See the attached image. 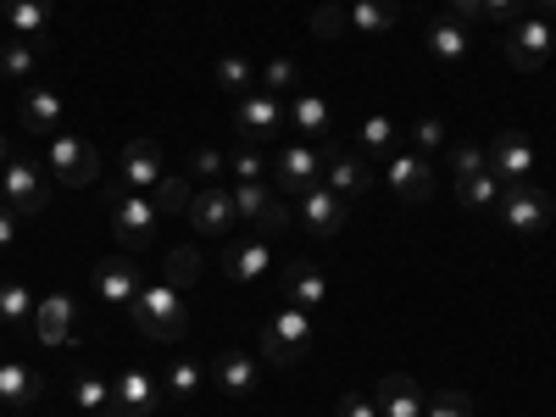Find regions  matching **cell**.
I'll return each mask as SVG.
<instances>
[{"label":"cell","instance_id":"obj_41","mask_svg":"<svg viewBox=\"0 0 556 417\" xmlns=\"http://www.w3.org/2000/svg\"><path fill=\"white\" fill-rule=\"evenodd\" d=\"M445 156H451L456 178H473V173H490V167H484V146H473V139H456V146H445Z\"/></svg>","mask_w":556,"mask_h":417},{"label":"cell","instance_id":"obj_23","mask_svg":"<svg viewBox=\"0 0 556 417\" xmlns=\"http://www.w3.org/2000/svg\"><path fill=\"white\" fill-rule=\"evenodd\" d=\"M73 334V295H45L34 306V340L39 345H67Z\"/></svg>","mask_w":556,"mask_h":417},{"label":"cell","instance_id":"obj_48","mask_svg":"<svg viewBox=\"0 0 556 417\" xmlns=\"http://www.w3.org/2000/svg\"><path fill=\"white\" fill-rule=\"evenodd\" d=\"M190 173H195V178H223V173H228V151H217V146H201V151L190 156Z\"/></svg>","mask_w":556,"mask_h":417},{"label":"cell","instance_id":"obj_10","mask_svg":"<svg viewBox=\"0 0 556 417\" xmlns=\"http://www.w3.org/2000/svg\"><path fill=\"white\" fill-rule=\"evenodd\" d=\"M51 173L67 190H84V184L101 178V151L78 134H51Z\"/></svg>","mask_w":556,"mask_h":417},{"label":"cell","instance_id":"obj_50","mask_svg":"<svg viewBox=\"0 0 556 417\" xmlns=\"http://www.w3.org/2000/svg\"><path fill=\"white\" fill-rule=\"evenodd\" d=\"M12 240H17V212L0 206V251H12Z\"/></svg>","mask_w":556,"mask_h":417},{"label":"cell","instance_id":"obj_43","mask_svg":"<svg viewBox=\"0 0 556 417\" xmlns=\"http://www.w3.org/2000/svg\"><path fill=\"white\" fill-rule=\"evenodd\" d=\"M424 417H473V395H468V390H440V395L424 406Z\"/></svg>","mask_w":556,"mask_h":417},{"label":"cell","instance_id":"obj_49","mask_svg":"<svg viewBox=\"0 0 556 417\" xmlns=\"http://www.w3.org/2000/svg\"><path fill=\"white\" fill-rule=\"evenodd\" d=\"M456 23H484V0H445Z\"/></svg>","mask_w":556,"mask_h":417},{"label":"cell","instance_id":"obj_27","mask_svg":"<svg viewBox=\"0 0 556 417\" xmlns=\"http://www.w3.org/2000/svg\"><path fill=\"white\" fill-rule=\"evenodd\" d=\"M201 267H206V256L195 251V245H173L167 256H162V285L167 290H195V278H201Z\"/></svg>","mask_w":556,"mask_h":417},{"label":"cell","instance_id":"obj_7","mask_svg":"<svg viewBox=\"0 0 556 417\" xmlns=\"http://www.w3.org/2000/svg\"><path fill=\"white\" fill-rule=\"evenodd\" d=\"M495 212H501V223L513 228V235L534 240V235H545V228H551L556 201H551L545 190H534V184H506L501 201H495Z\"/></svg>","mask_w":556,"mask_h":417},{"label":"cell","instance_id":"obj_33","mask_svg":"<svg viewBox=\"0 0 556 417\" xmlns=\"http://www.w3.org/2000/svg\"><path fill=\"white\" fill-rule=\"evenodd\" d=\"M456 201L468 206V212H495V201H501V178H495V173L456 178Z\"/></svg>","mask_w":556,"mask_h":417},{"label":"cell","instance_id":"obj_53","mask_svg":"<svg viewBox=\"0 0 556 417\" xmlns=\"http://www.w3.org/2000/svg\"><path fill=\"white\" fill-rule=\"evenodd\" d=\"M12 162V146H7V134H0V167H7Z\"/></svg>","mask_w":556,"mask_h":417},{"label":"cell","instance_id":"obj_20","mask_svg":"<svg viewBox=\"0 0 556 417\" xmlns=\"http://www.w3.org/2000/svg\"><path fill=\"white\" fill-rule=\"evenodd\" d=\"M112 390H117V401H123L128 417H156V406H162V379H151L146 367H128Z\"/></svg>","mask_w":556,"mask_h":417},{"label":"cell","instance_id":"obj_11","mask_svg":"<svg viewBox=\"0 0 556 417\" xmlns=\"http://www.w3.org/2000/svg\"><path fill=\"white\" fill-rule=\"evenodd\" d=\"M0 195H7V206L17 217H39L45 206H51V190H45V178L28 156H12L7 167H0Z\"/></svg>","mask_w":556,"mask_h":417},{"label":"cell","instance_id":"obj_35","mask_svg":"<svg viewBox=\"0 0 556 417\" xmlns=\"http://www.w3.org/2000/svg\"><path fill=\"white\" fill-rule=\"evenodd\" d=\"M356 146L367 151V162H384V156L395 151V123H390V117H367V123L356 128Z\"/></svg>","mask_w":556,"mask_h":417},{"label":"cell","instance_id":"obj_22","mask_svg":"<svg viewBox=\"0 0 556 417\" xmlns=\"http://www.w3.org/2000/svg\"><path fill=\"white\" fill-rule=\"evenodd\" d=\"M0 12H7V28L12 39H34L45 45V28H51V0H0Z\"/></svg>","mask_w":556,"mask_h":417},{"label":"cell","instance_id":"obj_25","mask_svg":"<svg viewBox=\"0 0 556 417\" xmlns=\"http://www.w3.org/2000/svg\"><path fill=\"white\" fill-rule=\"evenodd\" d=\"M468 51H473L468 23H456V17H434V23H429V56H434V62H462Z\"/></svg>","mask_w":556,"mask_h":417},{"label":"cell","instance_id":"obj_13","mask_svg":"<svg viewBox=\"0 0 556 417\" xmlns=\"http://www.w3.org/2000/svg\"><path fill=\"white\" fill-rule=\"evenodd\" d=\"M162 178H167V167H162V146H156L151 134H134L128 146H123V162H117V184H123V190L151 195Z\"/></svg>","mask_w":556,"mask_h":417},{"label":"cell","instance_id":"obj_26","mask_svg":"<svg viewBox=\"0 0 556 417\" xmlns=\"http://www.w3.org/2000/svg\"><path fill=\"white\" fill-rule=\"evenodd\" d=\"M56 123H62V96L45 89V84H34L23 96V128L28 134H56Z\"/></svg>","mask_w":556,"mask_h":417},{"label":"cell","instance_id":"obj_29","mask_svg":"<svg viewBox=\"0 0 556 417\" xmlns=\"http://www.w3.org/2000/svg\"><path fill=\"white\" fill-rule=\"evenodd\" d=\"M201 384H206V367H201V362H190V356L167 362V374H162V395H173V401H195V395H201Z\"/></svg>","mask_w":556,"mask_h":417},{"label":"cell","instance_id":"obj_6","mask_svg":"<svg viewBox=\"0 0 556 417\" xmlns=\"http://www.w3.org/2000/svg\"><path fill=\"white\" fill-rule=\"evenodd\" d=\"M484 167L501 178V190H506V184H529L534 167H540V146H534L523 128H501L490 146H484Z\"/></svg>","mask_w":556,"mask_h":417},{"label":"cell","instance_id":"obj_21","mask_svg":"<svg viewBox=\"0 0 556 417\" xmlns=\"http://www.w3.org/2000/svg\"><path fill=\"white\" fill-rule=\"evenodd\" d=\"M273 267V245L256 235V240H240V245H228L223 251V273L235 278V285H256V278Z\"/></svg>","mask_w":556,"mask_h":417},{"label":"cell","instance_id":"obj_17","mask_svg":"<svg viewBox=\"0 0 556 417\" xmlns=\"http://www.w3.org/2000/svg\"><path fill=\"white\" fill-rule=\"evenodd\" d=\"M184 217H190L195 235H228V228L240 223V217H235V195L217 190V184H212V190H201V195L190 201V212H184Z\"/></svg>","mask_w":556,"mask_h":417},{"label":"cell","instance_id":"obj_5","mask_svg":"<svg viewBox=\"0 0 556 417\" xmlns=\"http://www.w3.org/2000/svg\"><path fill=\"white\" fill-rule=\"evenodd\" d=\"M501 56H506V67H518V73H540L556 56V28L545 17H518L513 28L501 34Z\"/></svg>","mask_w":556,"mask_h":417},{"label":"cell","instance_id":"obj_31","mask_svg":"<svg viewBox=\"0 0 556 417\" xmlns=\"http://www.w3.org/2000/svg\"><path fill=\"white\" fill-rule=\"evenodd\" d=\"M212 78H217L223 96H235V101L256 89V67H251L245 56H217V62H212Z\"/></svg>","mask_w":556,"mask_h":417},{"label":"cell","instance_id":"obj_15","mask_svg":"<svg viewBox=\"0 0 556 417\" xmlns=\"http://www.w3.org/2000/svg\"><path fill=\"white\" fill-rule=\"evenodd\" d=\"M278 285H285V301H290V306H301V312H317L323 301H329V278H323V267H317V262H306V256L285 262Z\"/></svg>","mask_w":556,"mask_h":417},{"label":"cell","instance_id":"obj_39","mask_svg":"<svg viewBox=\"0 0 556 417\" xmlns=\"http://www.w3.org/2000/svg\"><path fill=\"white\" fill-rule=\"evenodd\" d=\"M295 78H301V62L295 56H273L267 67H256V89H267V96H285Z\"/></svg>","mask_w":556,"mask_h":417},{"label":"cell","instance_id":"obj_8","mask_svg":"<svg viewBox=\"0 0 556 417\" xmlns=\"http://www.w3.org/2000/svg\"><path fill=\"white\" fill-rule=\"evenodd\" d=\"M285 123H290L285 101L267 96V89H251V96H240V101H235V134L245 139V146H273Z\"/></svg>","mask_w":556,"mask_h":417},{"label":"cell","instance_id":"obj_40","mask_svg":"<svg viewBox=\"0 0 556 417\" xmlns=\"http://www.w3.org/2000/svg\"><path fill=\"white\" fill-rule=\"evenodd\" d=\"M151 201H156V212H190L195 195H190V184H184L178 173H167V178L156 184V195H151Z\"/></svg>","mask_w":556,"mask_h":417},{"label":"cell","instance_id":"obj_52","mask_svg":"<svg viewBox=\"0 0 556 417\" xmlns=\"http://www.w3.org/2000/svg\"><path fill=\"white\" fill-rule=\"evenodd\" d=\"M529 7H534V17H545V23H551V12H556V0H529Z\"/></svg>","mask_w":556,"mask_h":417},{"label":"cell","instance_id":"obj_19","mask_svg":"<svg viewBox=\"0 0 556 417\" xmlns=\"http://www.w3.org/2000/svg\"><path fill=\"white\" fill-rule=\"evenodd\" d=\"M374 401H379V412L384 417H424V384H417L412 374H384L379 379V390H374Z\"/></svg>","mask_w":556,"mask_h":417},{"label":"cell","instance_id":"obj_24","mask_svg":"<svg viewBox=\"0 0 556 417\" xmlns=\"http://www.w3.org/2000/svg\"><path fill=\"white\" fill-rule=\"evenodd\" d=\"M45 395V374L28 362H0V401H12V406H34Z\"/></svg>","mask_w":556,"mask_h":417},{"label":"cell","instance_id":"obj_45","mask_svg":"<svg viewBox=\"0 0 556 417\" xmlns=\"http://www.w3.org/2000/svg\"><path fill=\"white\" fill-rule=\"evenodd\" d=\"M285 228H295V206H285V195H273V206L256 217V235L273 240V235H285Z\"/></svg>","mask_w":556,"mask_h":417},{"label":"cell","instance_id":"obj_51","mask_svg":"<svg viewBox=\"0 0 556 417\" xmlns=\"http://www.w3.org/2000/svg\"><path fill=\"white\" fill-rule=\"evenodd\" d=\"M84 417H128V412H123V401H117V395H112V401H106V406H101V412H84Z\"/></svg>","mask_w":556,"mask_h":417},{"label":"cell","instance_id":"obj_12","mask_svg":"<svg viewBox=\"0 0 556 417\" xmlns=\"http://www.w3.org/2000/svg\"><path fill=\"white\" fill-rule=\"evenodd\" d=\"M345 217H351V201H340L329 184H312L306 195H295V228H306V235H317V240L340 235Z\"/></svg>","mask_w":556,"mask_h":417},{"label":"cell","instance_id":"obj_16","mask_svg":"<svg viewBox=\"0 0 556 417\" xmlns=\"http://www.w3.org/2000/svg\"><path fill=\"white\" fill-rule=\"evenodd\" d=\"M323 184H329L340 201L356 206L367 190H374V167H367V156H356V151H334L329 167H323Z\"/></svg>","mask_w":556,"mask_h":417},{"label":"cell","instance_id":"obj_44","mask_svg":"<svg viewBox=\"0 0 556 417\" xmlns=\"http://www.w3.org/2000/svg\"><path fill=\"white\" fill-rule=\"evenodd\" d=\"M412 146H417V156L445 151V123H440V117H417V123H412Z\"/></svg>","mask_w":556,"mask_h":417},{"label":"cell","instance_id":"obj_38","mask_svg":"<svg viewBox=\"0 0 556 417\" xmlns=\"http://www.w3.org/2000/svg\"><path fill=\"white\" fill-rule=\"evenodd\" d=\"M228 173H235V184H262L267 178V156H262V146H240L228 151Z\"/></svg>","mask_w":556,"mask_h":417},{"label":"cell","instance_id":"obj_34","mask_svg":"<svg viewBox=\"0 0 556 417\" xmlns=\"http://www.w3.org/2000/svg\"><path fill=\"white\" fill-rule=\"evenodd\" d=\"M39 51H45V45H34V39H7V45H0V78H34Z\"/></svg>","mask_w":556,"mask_h":417},{"label":"cell","instance_id":"obj_28","mask_svg":"<svg viewBox=\"0 0 556 417\" xmlns=\"http://www.w3.org/2000/svg\"><path fill=\"white\" fill-rule=\"evenodd\" d=\"M401 23V0H351V34H390Z\"/></svg>","mask_w":556,"mask_h":417},{"label":"cell","instance_id":"obj_54","mask_svg":"<svg viewBox=\"0 0 556 417\" xmlns=\"http://www.w3.org/2000/svg\"><path fill=\"white\" fill-rule=\"evenodd\" d=\"M0 345H7V329H0Z\"/></svg>","mask_w":556,"mask_h":417},{"label":"cell","instance_id":"obj_2","mask_svg":"<svg viewBox=\"0 0 556 417\" xmlns=\"http://www.w3.org/2000/svg\"><path fill=\"white\" fill-rule=\"evenodd\" d=\"M340 146H312V139H295V146H278L273 156H267V178H273V190L278 195H306L312 184H323V167H329V156H334Z\"/></svg>","mask_w":556,"mask_h":417},{"label":"cell","instance_id":"obj_1","mask_svg":"<svg viewBox=\"0 0 556 417\" xmlns=\"http://www.w3.org/2000/svg\"><path fill=\"white\" fill-rule=\"evenodd\" d=\"M106 212H112V240H117V251L146 256V251L156 245V223H162V212H156L151 195L123 190V184L112 178V184H106Z\"/></svg>","mask_w":556,"mask_h":417},{"label":"cell","instance_id":"obj_18","mask_svg":"<svg viewBox=\"0 0 556 417\" xmlns=\"http://www.w3.org/2000/svg\"><path fill=\"white\" fill-rule=\"evenodd\" d=\"M212 384H217L223 395H256L262 367H256L251 351H223V356L212 362Z\"/></svg>","mask_w":556,"mask_h":417},{"label":"cell","instance_id":"obj_46","mask_svg":"<svg viewBox=\"0 0 556 417\" xmlns=\"http://www.w3.org/2000/svg\"><path fill=\"white\" fill-rule=\"evenodd\" d=\"M334 417H384V412H379V401L367 395V390H345L334 401Z\"/></svg>","mask_w":556,"mask_h":417},{"label":"cell","instance_id":"obj_14","mask_svg":"<svg viewBox=\"0 0 556 417\" xmlns=\"http://www.w3.org/2000/svg\"><path fill=\"white\" fill-rule=\"evenodd\" d=\"M89 278H96V295H101L106 306H128L139 290H146V278H139V267H134V256H128V251L101 256Z\"/></svg>","mask_w":556,"mask_h":417},{"label":"cell","instance_id":"obj_30","mask_svg":"<svg viewBox=\"0 0 556 417\" xmlns=\"http://www.w3.org/2000/svg\"><path fill=\"white\" fill-rule=\"evenodd\" d=\"M34 295H28V285H0V329H34Z\"/></svg>","mask_w":556,"mask_h":417},{"label":"cell","instance_id":"obj_4","mask_svg":"<svg viewBox=\"0 0 556 417\" xmlns=\"http://www.w3.org/2000/svg\"><path fill=\"white\" fill-rule=\"evenodd\" d=\"M128 317H134L139 334H146V340H162V345L184 340V329H190V317H184V295L167 290L162 278H156V285H146V290L128 301Z\"/></svg>","mask_w":556,"mask_h":417},{"label":"cell","instance_id":"obj_47","mask_svg":"<svg viewBox=\"0 0 556 417\" xmlns=\"http://www.w3.org/2000/svg\"><path fill=\"white\" fill-rule=\"evenodd\" d=\"M523 12H529V0H484V23H495L501 34L513 28V23H518Z\"/></svg>","mask_w":556,"mask_h":417},{"label":"cell","instance_id":"obj_9","mask_svg":"<svg viewBox=\"0 0 556 417\" xmlns=\"http://www.w3.org/2000/svg\"><path fill=\"white\" fill-rule=\"evenodd\" d=\"M384 184H390V195L401 206H424L434 195V167H429V156H417V151H390L384 156Z\"/></svg>","mask_w":556,"mask_h":417},{"label":"cell","instance_id":"obj_32","mask_svg":"<svg viewBox=\"0 0 556 417\" xmlns=\"http://www.w3.org/2000/svg\"><path fill=\"white\" fill-rule=\"evenodd\" d=\"M285 112H290V128H301L306 139H317V134L329 139V101L323 96H295Z\"/></svg>","mask_w":556,"mask_h":417},{"label":"cell","instance_id":"obj_37","mask_svg":"<svg viewBox=\"0 0 556 417\" xmlns=\"http://www.w3.org/2000/svg\"><path fill=\"white\" fill-rule=\"evenodd\" d=\"M228 195H235V217H245V223H256L267 206H273V184L262 178V184H235V190H228Z\"/></svg>","mask_w":556,"mask_h":417},{"label":"cell","instance_id":"obj_3","mask_svg":"<svg viewBox=\"0 0 556 417\" xmlns=\"http://www.w3.org/2000/svg\"><path fill=\"white\" fill-rule=\"evenodd\" d=\"M312 340H317V317L301 312V306H278V312L262 323V334H256L262 362H273V367H295V362L312 351Z\"/></svg>","mask_w":556,"mask_h":417},{"label":"cell","instance_id":"obj_36","mask_svg":"<svg viewBox=\"0 0 556 417\" xmlns=\"http://www.w3.org/2000/svg\"><path fill=\"white\" fill-rule=\"evenodd\" d=\"M306 28L317 39H345L351 34V7H340V0H323V7L306 17Z\"/></svg>","mask_w":556,"mask_h":417},{"label":"cell","instance_id":"obj_42","mask_svg":"<svg viewBox=\"0 0 556 417\" xmlns=\"http://www.w3.org/2000/svg\"><path fill=\"white\" fill-rule=\"evenodd\" d=\"M112 395H117V390H112L106 379H96V374H84V379L73 384V401H78V412H101Z\"/></svg>","mask_w":556,"mask_h":417}]
</instances>
